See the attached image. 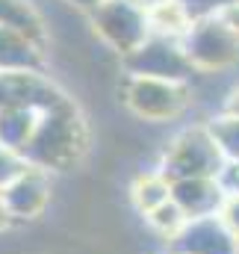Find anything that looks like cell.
Here are the masks:
<instances>
[{
	"label": "cell",
	"mask_w": 239,
	"mask_h": 254,
	"mask_svg": "<svg viewBox=\"0 0 239 254\" xmlns=\"http://www.w3.org/2000/svg\"><path fill=\"white\" fill-rule=\"evenodd\" d=\"M89 151V125L77 104L65 98L62 104L39 116V127L24 151L27 163L45 172H68Z\"/></svg>",
	"instance_id": "1"
},
{
	"label": "cell",
	"mask_w": 239,
	"mask_h": 254,
	"mask_svg": "<svg viewBox=\"0 0 239 254\" xmlns=\"http://www.w3.org/2000/svg\"><path fill=\"white\" fill-rule=\"evenodd\" d=\"M192 83L160 80V77H133L124 74L121 101L145 125H169L192 107Z\"/></svg>",
	"instance_id": "2"
},
{
	"label": "cell",
	"mask_w": 239,
	"mask_h": 254,
	"mask_svg": "<svg viewBox=\"0 0 239 254\" xmlns=\"http://www.w3.org/2000/svg\"><path fill=\"white\" fill-rule=\"evenodd\" d=\"M169 181H186V178H219V172L225 169V157L210 133L207 122L204 125H192L178 130L163 154H160V166H157Z\"/></svg>",
	"instance_id": "3"
},
{
	"label": "cell",
	"mask_w": 239,
	"mask_h": 254,
	"mask_svg": "<svg viewBox=\"0 0 239 254\" xmlns=\"http://www.w3.org/2000/svg\"><path fill=\"white\" fill-rule=\"evenodd\" d=\"M86 24L92 27L98 42L107 51H113L119 60L130 57L151 36L148 12L133 0H104L95 12L86 15Z\"/></svg>",
	"instance_id": "4"
},
{
	"label": "cell",
	"mask_w": 239,
	"mask_h": 254,
	"mask_svg": "<svg viewBox=\"0 0 239 254\" xmlns=\"http://www.w3.org/2000/svg\"><path fill=\"white\" fill-rule=\"evenodd\" d=\"M195 74H231L239 68V36L222 15L198 18L183 39Z\"/></svg>",
	"instance_id": "5"
},
{
	"label": "cell",
	"mask_w": 239,
	"mask_h": 254,
	"mask_svg": "<svg viewBox=\"0 0 239 254\" xmlns=\"http://www.w3.org/2000/svg\"><path fill=\"white\" fill-rule=\"evenodd\" d=\"M121 68L124 74L133 77H160V80H180V83H192L195 77V68L183 51V42L154 33L142 48H136L130 57L121 60Z\"/></svg>",
	"instance_id": "6"
},
{
	"label": "cell",
	"mask_w": 239,
	"mask_h": 254,
	"mask_svg": "<svg viewBox=\"0 0 239 254\" xmlns=\"http://www.w3.org/2000/svg\"><path fill=\"white\" fill-rule=\"evenodd\" d=\"M68 95L51 80L48 71H9L0 74V110L3 107H30V110H51L62 104Z\"/></svg>",
	"instance_id": "7"
},
{
	"label": "cell",
	"mask_w": 239,
	"mask_h": 254,
	"mask_svg": "<svg viewBox=\"0 0 239 254\" xmlns=\"http://www.w3.org/2000/svg\"><path fill=\"white\" fill-rule=\"evenodd\" d=\"M239 240L219 216L186 219V225L169 240V254H237Z\"/></svg>",
	"instance_id": "8"
},
{
	"label": "cell",
	"mask_w": 239,
	"mask_h": 254,
	"mask_svg": "<svg viewBox=\"0 0 239 254\" xmlns=\"http://www.w3.org/2000/svg\"><path fill=\"white\" fill-rule=\"evenodd\" d=\"M6 210L15 222H27V219H39L45 216L51 195H54V175L45 169L30 166L24 175H18L6 190H0Z\"/></svg>",
	"instance_id": "9"
},
{
	"label": "cell",
	"mask_w": 239,
	"mask_h": 254,
	"mask_svg": "<svg viewBox=\"0 0 239 254\" xmlns=\"http://www.w3.org/2000/svg\"><path fill=\"white\" fill-rule=\"evenodd\" d=\"M225 195L219 178H186L172 181V201L180 207L186 219H201V216H219Z\"/></svg>",
	"instance_id": "10"
},
{
	"label": "cell",
	"mask_w": 239,
	"mask_h": 254,
	"mask_svg": "<svg viewBox=\"0 0 239 254\" xmlns=\"http://www.w3.org/2000/svg\"><path fill=\"white\" fill-rule=\"evenodd\" d=\"M48 51L36 39L0 27V74L9 71H48Z\"/></svg>",
	"instance_id": "11"
},
{
	"label": "cell",
	"mask_w": 239,
	"mask_h": 254,
	"mask_svg": "<svg viewBox=\"0 0 239 254\" xmlns=\"http://www.w3.org/2000/svg\"><path fill=\"white\" fill-rule=\"evenodd\" d=\"M0 27L18 30L39 45L51 48V24L36 0H0Z\"/></svg>",
	"instance_id": "12"
},
{
	"label": "cell",
	"mask_w": 239,
	"mask_h": 254,
	"mask_svg": "<svg viewBox=\"0 0 239 254\" xmlns=\"http://www.w3.org/2000/svg\"><path fill=\"white\" fill-rule=\"evenodd\" d=\"M39 116L42 113L30 107H3L0 110V145L24 154L39 127Z\"/></svg>",
	"instance_id": "13"
},
{
	"label": "cell",
	"mask_w": 239,
	"mask_h": 254,
	"mask_svg": "<svg viewBox=\"0 0 239 254\" xmlns=\"http://www.w3.org/2000/svg\"><path fill=\"white\" fill-rule=\"evenodd\" d=\"M130 201L136 207V213L142 216H151L154 210H160L163 204L172 201V181L160 172V169H151L145 175H139L130 187Z\"/></svg>",
	"instance_id": "14"
},
{
	"label": "cell",
	"mask_w": 239,
	"mask_h": 254,
	"mask_svg": "<svg viewBox=\"0 0 239 254\" xmlns=\"http://www.w3.org/2000/svg\"><path fill=\"white\" fill-rule=\"evenodd\" d=\"M148 21H151V33L154 36H166V39H186V33L192 30V15L180 6L178 0H166L163 6L151 9L148 12Z\"/></svg>",
	"instance_id": "15"
},
{
	"label": "cell",
	"mask_w": 239,
	"mask_h": 254,
	"mask_svg": "<svg viewBox=\"0 0 239 254\" xmlns=\"http://www.w3.org/2000/svg\"><path fill=\"white\" fill-rule=\"evenodd\" d=\"M210 133L225 157V163H239V119L237 116H228V113H216L210 122Z\"/></svg>",
	"instance_id": "16"
},
{
	"label": "cell",
	"mask_w": 239,
	"mask_h": 254,
	"mask_svg": "<svg viewBox=\"0 0 239 254\" xmlns=\"http://www.w3.org/2000/svg\"><path fill=\"white\" fill-rule=\"evenodd\" d=\"M145 219H148V225H151V228H154V231L166 240V243H169V240L178 234L180 228L186 225V216L180 213V207L175 204V201L163 204L160 210H154V213H151V216H145Z\"/></svg>",
	"instance_id": "17"
},
{
	"label": "cell",
	"mask_w": 239,
	"mask_h": 254,
	"mask_svg": "<svg viewBox=\"0 0 239 254\" xmlns=\"http://www.w3.org/2000/svg\"><path fill=\"white\" fill-rule=\"evenodd\" d=\"M27 169H30V163H27V157H24L21 151L0 145V190H6V187H9L18 175H24Z\"/></svg>",
	"instance_id": "18"
},
{
	"label": "cell",
	"mask_w": 239,
	"mask_h": 254,
	"mask_svg": "<svg viewBox=\"0 0 239 254\" xmlns=\"http://www.w3.org/2000/svg\"><path fill=\"white\" fill-rule=\"evenodd\" d=\"M180 6L192 15V21H198V18H210V15H222L225 12V6L231 3V0H178Z\"/></svg>",
	"instance_id": "19"
},
{
	"label": "cell",
	"mask_w": 239,
	"mask_h": 254,
	"mask_svg": "<svg viewBox=\"0 0 239 254\" xmlns=\"http://www.w3.org/2000/svg\"><path fill=\"white\" fill-rule=\"evenodd\" d=\"M219 219L228 225V231L239 240V192H228L225 195V204L219 210Z\"/></svg>",
	"instance_id": "20"
},
{
	"label": "cell",
	"mask_w": 239,
	"mask_h": 254,
	"mask_svg": "<svg viewBox=\"0 0 239 254\" xmlns=\"http://www.w3.org/2000/svg\"><path fill=\"white\" fill-rule=\"evenodd\" d=\"M219 184L225 192H239V163H225L219 172Z\"/></svg>",
	"instance_id": "21"
},
{
	"label": "cell",
	"mask_w": 239,
	"mask_h": 254,
	"mask_svg": "<svg viewBox=\"0 0 239 254\" xmlns=\"http://www.w3.org/2000/svg\"><path fill=\"white\" fill-rule=\"evenodd\" d=\"M219 113H228V116H237L239 119V83H234V86L225 92V101H222Z\"/></svg>",
	"instance_id": "22"
},
{
	"label": "cell",
	"mask_w": 239,
	"mask_h": 254,
	"mask_svg": "<svg viewBox=\"0 0 239 254\" xmlns=\"http://www.w3.org/2000/svg\"><path fill=\"white\" fill-rule=\"evenodd\" d=\"M62 3H65L68 9H74V12H80V15L86 18V15H89V12H95L104 0H62Z\"/></svg>",
	"instance_id": "23"
},
{
	"label": "cell",
	"mask_w": 239,
	"mask_h": 254,
	"mask_svg": "<svg viewBox=\"0 0 239 254\" xmlns=\"http://www.w3.org/2000/svg\"><path fill=\"white\" fill-rule=\"evenodd\" d=\"M222 18L234 27V33L239 36V0H231L228 6H225V12H222Z\"/></svg>",
	"instance_id": "24"
},
{
	"label": "cell",
	"mask_w": 239,
	"mask_h": 254,
	"mask_svg": "<svg viewBox=\"0 0 239 254\" xmlns=\"http://www.w3.org/2000/svg\"><path fill=\"white\" fill-rule=\"evenodd\" d=\"M12 225H15V219L9 216V210H6V201H3V195H0V234H3V231H9Z\"/></svg>",
	"instance_id": "25"
},
{
	"label": "cell",
	"mask_w": 239,
	"mask_h": 254,
	"mask_svg": "<svg viewBox=\"0 0 239 254\" xmlns=\"http://www.w3.org/2000/svg\"><path fill=\"white\" fill-rule=\"evenodd\" d=\"M133 3H136V6H142L145 12H151V9H157V6H163L166 0H133Z\"/></svg>",
	"instance_id": "26"
},
{
	"label": "cell",
	"mask_w": 239,
	"mask_h": 254,
	"mask_svg": "<svg viewBox=\"0 0 239 254\" xmlns=\"http://www.w3.org/2000/svg\"><path fill=\"white\" fill-rule=\"evenodd\" d=\"M237 254H239V252H237Z\"/></svg>",
	"instance_id": "27"
}]
</instances>
